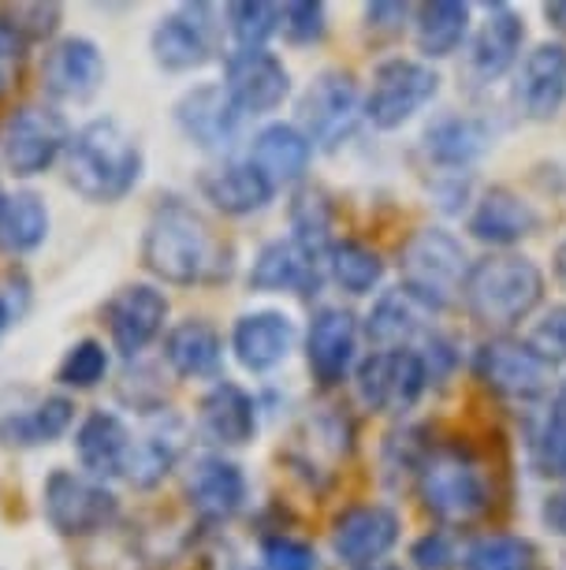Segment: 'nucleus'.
<instances>
[{"mask_svg": "<svg viewBox=\"0 0 566 570\" xmlns=\"http://www.w3.org/2000/svg\"><path fill=\"white\" fill-rule=\"evenodd\" d=\"M142 265L165 284H217L231 273V246L212 232V224L195 206L168 198L146 224Z\"/></svg>", "mask_w": 566, "mask_h": 570, "instance_id": "obj_1", "label": "nucleus"}, {"mask_svg": "<svg viewBox=\"0 0 566 570\" xmlns=\"http://www.w3.org/2000/svg\"><path fill=\"white\" fill-rule=\"evenodd\" d=\"M68 183L87 202H120L142 179V146L116 120H93L63 149Z\"/></svg>", "mask_w": 566, "mask_h": 570, "instance_id": "obj_2", "label": "nucleus"}, {"mask_svg": "<svg viewBox=\"0 0 566 570\" xmlns=\"http://www.w3.org/2000/svg\"><path fill=\"white\" fill-rule=\"evenodd\" d=\"M463 303L477 325L510 332L544 303V273L522 254H488L469 265Z\"/></svg>", "mask_w": 566, "mask_h": 570, "instance_id": "obj_3", "label": "nucleus"}, {"mask_svg": "<svg viewBox=\"0 0 566 570\" xmlns=\"http://www.w3.org/2000/svg\"><path fill=\"white\" fill-rule=\"evenodd\" d=\"M421 508L444 525L477 522L493 508V489L480 459L458 444H429L418 462Z\"/></svg>", "mask_w": 566, "mask_h": 570, "instance_id": "obj_4", "label": "nucleus"}, {"mask_svg": "<svg viewBox=\"0 0 566 570\" xmlns=\"http://www.w3.org/2000/svg\"><path fill=\"white\" fill-rule=\"evenodd\" d=\"M469 273V257L463 243L447 228H418L399 246V276L403 292L418 298L425 309H447L463 298V284Z\"/></svg>", "mask_w": 566, "mask_h": 570, "instance_id": "obj_5", "label": "nucleus"}, {"mask_svg": "<svg viewBox=\"0 0 566 570\" xmlns=\"http://www.w3.org/2000/svg\"><path fill=\"white\" fill-rule=\"evenodd\" d=\"M436 94H440V75L436 68L421 60H384L377 71H373V86L366 94V120L380 131H395L407 120H414L425 105H429Z\"/></svg>", "mask_w": 566, "mask_h": 570, "instance_id": "obj_6", "label": "nucleus"}, {"mask_svg": "<svg viewBox=\"0 0 566 570\" xmlns=\"http://www.w3.org/2000/svg\"><path fill=\"white\" fill-rule=\"evenodd\" d=\"M355 389L369 411L407 414L425 395V389H429V365H425L421 351L414 347L373 351L369 358L358 362Z\"/></svg>", "mask_w": 566, "mask_h": 570, "instance_id": "obj_7", "label": "nucleus"}, {"mask_svg": "<svg viewBox=\"0 0 566 570\" xmlns=\"http://www.w3.org/2000/svg\"><path fill=\"white\" fill-rule=\"evenodd\" d=\"M41 511L60 537H90L120 519V500L82 473L52 470L41 489Z\"/></svg>", "mask_w": 566, "mask_h": 570, "instance_id": "obj_8", "label": "nucleus"}, {"mask_svg": "<svg viewBox=\"0 0 566 570\" xmlns=\"http://www.w3.org/2000/svg\"><path fill=\"white\" fill-rule=\"evenodd\" d=\"M474 376L504 400L529 403L552 389V362L515 336H493L474 354Z\"/></svg>", "mask_w": 566, "mask_h": 570, "instance_id": "obj_9", "label": "nucleus"}, {"mask_svg": "<svg viewBox=\"0 0 566 570\" xmlns=\"http://www.w3.org/2000/svg\"><path fill=\"white\" fill-rule=\"evenodd\" d=\"M361 101L358 82L350 71H320L314 82L306 86L302 101H298V124L302 135L320 149H339L355 135Z\"/></svg>", "mask_w": 566, "mask_h": 570, "instance_id": "obj_10", "label": "nucleus"}, {"mask_svg": "<svg viewBox=\"0 0 566 570\" xmlns=\"http://www.w3.org/2000/svg\"><path fill=\"white\" fill-rule=\"evenodd\" d=\"M71 135L60 112L41 109V105H27L8 116L0 146H4V160L16 176H41L63 149H68Z\"/></svg>", "mask_w": 566, "mask_h": 570, "instance_id": "obj_11", "label": "nucleus"}, {"mask_svg": "<svg viewBox=\"0 0 566 570\" xmlns=\"http://www.w3.org/2000/svg\"><path fill=\"white\" fill-rule=\"evenodd\" d=\"M224 90L242 116L276 112L291 94V71L269 49H239L224 63Z\"/></svg>", "mask_w": 566, "mask_h": 570, "instance_id": "obj_12", "label": "nucleus"}, {"mask_svg": "<svg viewBox=\"0 0 566 570\" xmlns=\"http://www.w3.org/2000/svg\"><path fill=\"white\" fill-rule=\"evenodd\" d=\"M399 541V514L384 503H355L332 522V548L344 563L366 570L377 567Z\"/></svg>", "mask_w": 566, "mask_h": 570, "instance_id": "obj_13", "label": "nucleus"}, {"mask_svg": "<svg viewBox=\"0 0 566 570\" xmlns=\"http://www.w3.org/2000/svg\"><path fill=\"white\" fill-rule=\"evenodd\" d=\"M168 321V298L149 284H127L105 303V325H109L112 347L123 358H135L160 336Z\"/></svg>", "mask_w": 566, "mask_h": 570, "instance_id": "obj_14", "label": "nucleus"}, {"mask_svg": "<svg viewBox=\"0 0 566 570\" xmlns=\"http://www.w3.org/2000/svg\"><path fill=\"white\" fill-rule=\"evenodd\" d=\"M358 351V321L344 306L317 309L306 332V362L320 389H336L347 381Z\"/></svg>", "mask_w": 566, "mask_h": 570, "instance_id": "obj_15", "label": "nucleus"}, {"mask_svg": "<svg viewBox=\"0 0 566 570\" xmlns=\"http://www.w3.org/2000/svg\"><path fill=\"white\" fill-rule=\"evenodd\" d=\"M515 105L526 120H555L566 105V46L559 41H540L526 52L515 82Z\"/></svg>", "mask_w": 566, "mask_h": 570, "instance_id": "obj_16", "label": "nucleus"}, {"mask_svg": "<svg viewBox=\"0 0 566 570\" xmlns=\"http://www.w3.org/2000/svg\"><path fill=\"white\" fill-rule=\"evenodd\" d=\"M176 124L190 142L217 154V149H228L239 135L242 112L235 109V101L228 98V90L217 82L195 86L183 98L176 101Z\"/></svg>", "mask_w": 566, "mask_h": 570, "instance_id": "obj_17", "label": "nucleus"}, {"mask_svg": "<svg viewBox=\"0 0 566 570\" xmlns=\"http://www.w3.org/2000/svg\"><path fill=\"white\" fill-rule=\"evenodd\" d=\"M105 82V57L90 38H63L46 52L41 86L57 101H87Z\"/></svg>", "mask_w": 566, "mask_h": 570, "instance_id": "obj_18", "label": "nucleus"}, {"mask_svg": "<svg viewBox=\"0 0 566 570\" xmlns=\"http://www.w3.org/2000/svg\"><path fill=\"white\" fill-rule=\"evenodd\" d=\"M187 500L201 522H228L247 503V478L224 455H201L187 473Z\"/></svg>", "mask_w": 566, "mask_h": 570, "instance_id": "obj_19", "label": "nucleus"}, {"mask_svg": "<svg viewBox=\"0 0 566 570\" xmlns=\"http://www.w3.org/2000/svg\"><path fill=\"white\" fill-rule=\"evenodd\" d=\"M522 41H526V23H522L515 8H488V19L469 41V71H474V79L496 82L499 75H507L522 57Z\"/></svg>", "mask_w": 566, "mask_h": 570, "instance_id": "obj_20", "label": "nucleus"}, {"mask_svg": "<svg viewBox=\"0 0 566 570\" xmlns=\"http://www.w3.org/2000/svg\"><path fill=\"white\" fill-rule=\"evenodd\" d=\"M295 347V325L287 314H276V309H258V314H247L235 321L231 328V351L239 358L242 370L250 373H269L276 370Z\"/></svg>", "mask_w": 566, "mask_h": 570, "instance_id": "obj_21", "label": "nucleus"}, {"mask_svg": "<svg viewBox=\"0 0 566 570\" xmlns=\"http://www.w3.org/2000/svg\"><path fill=\"white\" fill-rule=\"evenodd\" d=\"M540 228V213L510 187H493L469 213V235L488 246H515Z\"/></svg>", "mask_w": 566, "mask_h": 570, "instance_id": "obj_22", "label": "nucleus"}, {"mask_svg": "<svg viewBox=\"0 0 566 570\" xmlns=\"http://www.w3.org/2000/svg\"><path fill=\"white\" fill-rule=\"evenodd\" d=\"M206 8H183L176 16H165L153 27V38H149V49H153V60L168 71H195L212 57V38H209V23Z\"/></svg>", "mask_w": 566, "mask_h": 570, "instance_id": "obj_23", "label": "nucleus"}, {"mask_svg": "<svg viewBox=\"0 0 566 570\" xmlns=\"http://www.w3.org/2000/svg\"><path fill=\"white\" fill-rule=\"evenodd\" d=\"M201 195L212 202V209L228 213V217H250L272 202V183L261 176L250 160H228L209 171H201Z\"/></svg>", "mask_w": 566, "mask_h": 570, "instance_id": "obj_24", "label": "nucleus"}, {"mask_svg": "<svg viewBox=\"0 0 566 570\" xmlns=\"http://www.w3.org/2000/svg\"><path fill=\"white\" fill-rule=\"evenodd\" d=\"M309 160H314V142L302 135V127L269 124V127H261V131L254 135L250 165L272 183V190L284 187V183L302 179L309 171Z\"/></svg>", "mask_w": 566, "mask_h": 570, "instance_id": "obj_25", "label": "nucleus"}, {"mask_svg": "<svg viewBox=\"0 0 566 570\" xmlns=\"http://www.w3.org/2000/svg\"><path fill=\"white\" fill-rule=\"evenodd\" d=\"M201 429L212 444L242 448L258 433V403L247 389L235 381H220L206 400H201Z\"/></svg>", "mask_w": 566, "mask_h": 570, "instance_id": "obj_26", "label": "nucleus"}, {"mask_svg": "<svg viewBox=\"0 0 566 570\" xmlns=\"http://www.w3.org/2000/svg\"><path fill=\"white\" fill-rule=\"evenodd\" d=\"M309 254H302L291 239L265 243L261 254L254 257L250 268V287L254 292H295V295H314L320 284V273Z\"/></svg>", "mask_w": 566, "mask_h": 570, "instance_id": "obj_27", "label": "nucleus"}, {"mask_svg": "<svg viewBox=\"0 0 566 570\" xmlns=\"http://www.w3.org/2000/svg\"><path fill=\"white\" fill-rule=\"evenodd\" d=\"M75 451H79L82 470H90L93 478H120L131 455V433L116 414L93 411L75 433Z\"/></svg>", "mask_w": 566, "mask_h": 570, "instance_id": "obj_28", "label": "nucleus"}, {"mask_svg": "<svg viewBox=\"0 0 566 570\" xmlns=\"http://www.w3.org/2000/svg\"><path fill=\"white\" fill-rule=\"evenodd\" d=\"M165 358L179 376H187V381L217 376L224 362V340L209 321H195V317L179 321L165 336Z\"/></svg>", "mask_w": 566, "mask_h": 570, "instance_id": "obj_29", "label": "nucleus"}, {"mask_svg": "<svg viewBox=\"0 0 566 570\" xmlns=\"http://www.w3.org/2000/svg\"><path fill=\"white\" fill-rule=\"evenodd\" d=\"M493 131L474 116H440L436 124L425 127V154L444 168H466L477 157L488 154Z\"/></svg>", "mask_w": 566, "mask_h": 570, "instance_id": "obj_30", "label": "nucleus"}, {"mask_svg": "<svg viewBox=\"0 0 566 570\" xmlns=\"http://www.w3.org/2000/svg\"><path fill=\"white\" fill-rule=\"evenodd\" d=\"M433 309H425L418 298H410L407 292H391L384 295L369 314V340L377 343L380 351H391V347H410L414 340L425 336V321H429Z\"/></svg>", "mask_w": 566, "mask_h": 570, "instance_id": "obj_31", "label": "nucleus"}, {"mask_svg": "<svg viewBox=\"0 0 566 570\" xmlns=\"http://www.w3.org/2000/svg\"><path fill=\"white\" fill-rule=\"evenodd\" d=\"M71 417H75L71 400H63V395H49V400H41L38 406H30V411H23V414H8L4 422H0V440H4L8 448L52 444L57 436L68 433Z\"/></svg>", "mask_w": 566, "mask_h": 570, "instance_id": "obj_32", "label": "nucleus"}, {"mask_svg": "<svg viewBox=\"0 0 566 570\" xmlns=\"http://www.w3.org/2000/svg\"><path fill=\"white\" fill-rule=\"evenodd\" d=\"M49 235V209L38 195H8L0 198V250L30 254Z\"/></svg>", "mask_w": 566, "mask_h": 570, "instance_id": "obj_33", "label": "nucleus"}, {"mask_svg": "<svg viewBox=\"0 0 566 570\" xmlns=\"http://www.w3.org/2000/svg\"><path fill=\"white\" fill-rule=\"evenodd\" d=\"M414 35H418V49L429 60L451 57L469 35V8L455 4V0H433V4H421L418 19H414Z\"/></svg>", "mask_w": 566, "mask_h": 570, "instance_id": "obj_34", "label": "nucleus"}, {"mask_svg": "<svg viewBox=\"0 0 566 570\" xmlns=\"http://www.w3.org/2000/svg\"><path fill=\"white\" fill-rule=\"evenodd\" d=\"M291 243L302 254H309L314 262L332 254V202H328L325 190L317 187H302L291 202Z\"/></svg>", "mask_w": 566, "mask_h": 570, "instance_id": "obj_35", "label": "nucleus"}, {"mask_svg": "<svg viewBox=\"0 0 566 570\" xmlns=\"http://www.w3.org/2000/svg\"><path fill=\"white\" fill-rule=\"evenodd\" d=\"M179 459V425L153 429V433L131 440V455H127L123 478L138 489H153Z\"/></svg>", "mask_w": 566, "mask_h": 570, "instance_id": "obj_36", "label": "nucleus"}, {"mask_svg": "<svg viewBox=\"0 0 566 570\" xmlns=\"http://www.w3.org/2000/svg\"><path fill=\"white\" fill-rule=\"evenodd\" d=\"M332 279L350 295H369L384 279V257L358 239H339L328 254Z\"/></svg>", "mask_w": 566, "mask_h": 570, "instance_id": "obj_37", "label": "nucleus"}, {"mask_svg": "<svg viewBox=\"0 0 566 570\" xmlns=\"http://www.w3.org/2000/svg\"><path fill=\"white\" fill-rule=\"evenodd\" d=\"M463 567L466 570H533L537 567V548H533L526 537L493 533V537H480L477 544H469Z\"/></svg>", "mask_w": 566, "mask_h": 570, "instance_id": "obj_38", "label": "nucleus"}, {"mask_svg": "<svg viewBox=\"0 0 566 570\" xmlns=\"http://www.w3.org/2000/svg\"><path fill=\"white\" fill-rule=\"evenodd\" d=\"M228 30L239 41V49H265V41L280 30V8L261 4V0L228 4Z\"/></svg>", "mask_w": 566, "mask_h": 570, "instance_id": "obj_39", "label": "nucleus"}, {"mask_svg": "<svg viewBox=\"0 0 566 570\" xmlns=\"http://www.w3.org/2000/svg\"><path fill=\"white\" fill-rule=\"evenodd\" d=\"M105 373H109V351H105L98 340H82L63 354L57 381L68 384L75 392H87L93 384L105 381Z\"/></svg>", "mask_w": 566, "mask_h": 570, "instance_id": "obj_40", "label": "nucleus"}, {"mask_svg": "<svg viewBox=\"0 0 566 570\" xmlns=\"http://www.w3.org/2000/svg\"><path fill=\"white\" fill-rule=\"evenodd\" d=\"M533 466L544 478H566V406L555 403L548 422L540 425L537 440H533Z\"/></svg>", "mask_w": 566, "mask_h": 570, "instance_id": "obj_41", "label": "nucleus"}, {"mask_svg": "<svg viewBox=\"0 0 566 570\" xmlns=\"http://www.w3.org/2000/svg\"><path fill=\"white\" fill-rule=\"evenodd\" d=\"M57 23H60L57 4H16V8H4V19H0V27H4L19 46H23V41L49 38L52 30H57Z\"/></svg>", "mask_w": 566, "mask_h": 570, "instance_id": "obj_42", "label": "nucleus"}, {"mask_svg": "<svg viewBox=\"0 0 566 570\" xmlns=\"http://www.w3.org/2000/svg\"><path fill=\"white\" fill-rule=\"evenodd\" d=\"M280 27L291 46H314L328 30L325 4L320 0H295V4L280 8Z\"/></svg>", "mask_w": 566, "mask_h": 570, "instance_id": "obj_43", "label": "nucleus"}, {"mask_svg": "<svg viewBox=\"0 0 566 570\" xmlns=\"http://www.w3.org/2000/svg\"><path fill=\"white\" fill-rule=\"evenodd\" d=\"M261 559L265 570H317V552L298 537L272 533L261 541Z\"/></svg>", "mask_w": 566, "mask_h": 570, "instance_id": "obj_44", "label": "nucleus"}, {"mask_svg": "<svg viewBox=\"0 0 566 570\" xmlns=\"http://www.w3.org/2000/svg\"><path fill=\"white\" fill-rule=\"evenodd\" d=\"M30 309V279L19 268L0 273V340L12 332Z\"/></svg>", "mask_w": 566, "mask_h": 570, "instance_id": "obj_45", "label": "nucleus"}, {"mask_svg": "<svg viewBox=\"0 0 566 570\" xmlns=\"http://www.w3.org/2000/svg\"><path fill=\"white\" fill-rule=\"evenodd\" d=\"M529 347L544 354L552 365L566 362V303L552 306L548 314L537 321V328H533V336H529Z\"/></svg>", "mask_w": 566, "mask_h": 570, "instance_id": "obj_46", "label": "nucleus"}, {"mask_svg": "<svg viewBox=\"0 0 566 570\" xmlns=\"http://www.w3.org/2000/svg\"><path fill=\"white\" fill-rule=\"evenodd\" d=\"M410 559H414V567H418V570H447L455 563V544H451V537H447V533L433 530L410 548Z\"/></svg>", "mask_w": 566, "mask_h": 570, "instance_id": "obj_47", "label": "nucleus"}, {"mask_svg": "<svg viewBox=\"0 0 566 570\" xmlns=\"http://www.w3.org/2000/svg\"><path fill=\"white\" fill-rule=\"evenodd\" d=\"M410 16L407 4H369L366 8V19L373 30H388V35H395V30H403V19Z\"/></svg>", "mask_w": 566, "mask_h": 570, "instance_id": "obj_48", "label": "nucleus"}, {"mask_svg": "<svg viewBox=\"0 0 566 570\" xmlns=\"http://www.w3.org/2000/svg\"><path fill=\"white\" fill-rule=\"evenodd\" d=\"M19 49L23 46H19V41L0 27V94H4L19 75Z\"/></svg>", "mask_w": 566, "mask_h": 570, "instance_id": "obj_49", "label": "nucleus"}, {"mask_svg": "<svg viewBox=\"0 0 566 570\" xmlns=\"http://www.w3.org/2000/svg\"><path fill=\"white\" fill-rule=\"evenodd\" d=\"M540 522L548 525L555 537H566V489L548 492V500H544V508H540Z\"/></svg>", "mask_w": 566, "mask_h": 570, "instance_id": "obj_50", "label": "nucleus"}, {"mask_svg": "<svg viewBox=\"0 0 566 570\" xmlns=\"http://www.w3.org/2000/svg\"><path fill=\"white\" fill-rule=\"evenodd\" d=\"M544 16H548V23L555 30H563L566 35V0H555V4H544Z\"/></svg>", "mask_w": 566, "mask_h": 570, "instance_id": "obj_51", "label": "nucleus"}, {"mask_svg": "<svg viewBox=\"0 0 566 570\" xmlns=\"http://www.w3.org/2000/svg\"><path fill=\"white\" fill-rule=\"evenodd\" d=\"M552 268H555V279H559V287L566 292V239L555 246V257H552Z\"/></svg>", "mask_w": 566, "mask_h": 570, "instance_id": "obj_52", "label": "nucleus"}, {"mask_svg": "<svg viewBox=\"0 0 566 570\" xmlns=\"http://www.w3.org/2000/svg\"><path fill=\"white\" fill-rule=\"evenodd\" d=\"M555 403H563V406H566V381H563V389H559V400H555Z\"/></svg>", "mask_w": 566, "mask_h": 570, "instance_id": "obj_53", "label": "nucleus"}, {"mask_svg": "<svg viewBox=\"0 0 566 570\" xmlns=\"http://www.w3.org/2000/svg\"><path fill=\"white\" fill-rule=\"evenodd\" d=\"M366 570H399V567H384V563H377V567H366Z\"/></svg>", "mask_w": 566, "mask_h": 570, "instance_id": "obj_54", "label": "nucleus"}, {"mask_svg": "<svg viewBox=\"0 0 566 570\" xmlns=\"http://www.w3.org/2000/svg\"><path fill=\"white\" fill-rule=\"evenodd\" d=\"M239 570H254V567H239Z\"/></svg>", "mask_w": 566, "mask_h": 570, "instance_id": "obj_55", "label": "nucleus"}, {"mask_svg": "<svg viewBox=\"0 0 566 570\" xmlns=\"http://www.w3.org/2000/svg\"><path fill=\"white\" fill-rule=\"evenodd\" d=\"M0 198H4V195H0Z\"/></svg>", "mask_w": 566, "mask_h": 570, "instance_id": "obj_56", "label": "nucleus"}]
</instances>
